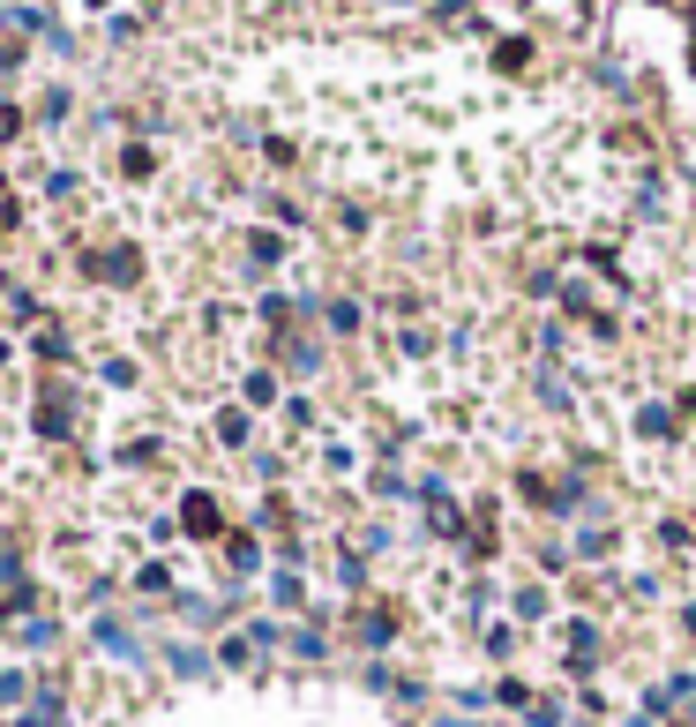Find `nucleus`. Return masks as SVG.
Here are the masks:
<instances>
[{
  "label": "nucleus",
  "instance_id": "13",
  "mask_svg": "<svg viewBox=\"0 0 696 727\" xmlns=\"http://www.w3.org/2000/svg\"><path fill=\"white\" fill-rule=\"evenodd\" d=\"M82 8H98V15H105V8H113V0H82Z\"/></svg>",
  "mask_w": 696,
  "mask_h": 727
},
{
  "label": "nucleus",
  "instance_id": "2",
  "mask_svg": "<svg viewBox=\"0 0 696 727\" xmlns=\"http://www.w3.org/2000/svg\"><path fill=\"white\" fill-rule=\"evenodd\" d=\"M90 645L113 652V660H135V630H127L121 615H98V623H90Z\"/></svg>",
  "mask_w": 696,
  "mask_h": 727
},
{
  "label": "nucleus",
  "instance_id": "10",
  "mask_svg": "<svg viewBox=\"0 0 696 727\" xmlns=\"http://www.w3.org/2000/svg\"><path fill=\"white\" fill-rule=\"evenodd\" d=\"M98 376H105V383H113V390H127V383H135V360H105Z\"/></svg>",
  "mask_w": 696,
  "mask_h": 727
},
{
  "label": "nucleus",
  "instance_id": "8",
  "mask_svg": "<svg viewBox=\"0 0 696 727\" xmlns=\"http://www.w3.org/2000/svg\"><path fill=\"white\" fill-rule=\"evenodd\" d=\"M38 188H45V195H53V203H68V195H76V172H68V166H53V172H45V180H38Z\"/></svg>",
  "mask_w": 696,
  "mask_h": 727
},
{
  "label": "nucleus",
  "instance_id": "3",
  "mask_svg": "<svg viewBox=\"0 0 696 727\" xmlns=\"http://www.w3.org/2000/svg\"><path fill=\"white\" fill-rule=\"evenodd\" d=\"M135 248H105V256H90V278H105V286H135Z\"/></svg>",
  "mask_w": 696,
  "mask_h": 727
},
{
  "label": "nucleus",
  "instance_id": "11",
  "mask_svg": "<svg viewBox=\"0 0 696 727\" xmlns=\"http://www.w3.org/2000/svg\"><path fill=\"white\" fill-rule=\"evenodd\" d=\"M23 697H31V683H23V675H0V705H23Z\"/></svg>",
  "mask_w": 696,
  "mask_h": 727
},
{
  "label": "nucleus",
  "instance_id": "1",
  "mask_svg": "<svg viewBox=\"0 0 696 727\" xmlns=\"http://www.w3.org/2000/svg\"><path fill=\"white\" fill-rule=\"evenodd\" d=\"M31 428H38L45 443H68V435H76V405H68V383H60V376H53V390H38Z\"/></svg>",
  "mask_w": 696,
  "mask_h": 727
},
{
  "label": "nucleus",
  "instance_id": "4",
  "mask_svg": "<svg viewBox=\"0 0 696 727\" xmlns=\"http://www.w3.org/2000/svg\"><path fill=\"white\" fill-rule=\"evenodd\" d=\"M38 121H45V128H60V121H68V90H60V83L38 98Z\"/></svg>",
  "mask_w": 696,
  "mask_h": 727
},
{
  "label": "nucleus",
  "instance_id": "15",
  "mask_svg": "<svg viewBox=\"0 0 696 727\" xmlns=\"http://www.w3.org/2000/svg\"><path fill=\"white\" fill-rule=\"evenodd\" d=\"M689 23H696V0H689Z\"/></svg>",
  "mask_w": 696,
  "mask_h": 727
},
{
  "label": "nucleus",
  "instance_id": "14",
  "mask_svg": "<svg viewBox=\"0 0 696 727\" xmlns=\"http://www.w3.org/2000/svg\"><path fill=\"white\" fill-rule=\"evenodd\" d=\"M8 353H15V345H8V338H0V368H8Z\"/></svg>",
  "mask_w": 696,
  "mask_h": 727
},
{
  "label": "nucleus",
  "instance_id": "9",
  "mask_svg": "<svg viewBox=\"0 0 696 727\" xmlns=\"http://www.w3.org/2000/svg\"><path fill=\"white\" fill-rule=\"evenodd\" d=\"M135 593H172V570H165V562H150V570L135 578Z\"/></svg>",
  "mask_w": 696,
  "mask_h": 727
},
{
  "label": "nucleus",
  "instance_id": "6",
  "mask_svg": "<svg viewBox=\"0 0 696 727\" xmlns=\"http://www.w3.org/2000/svg\"><path fill=\"white\" fill-rule=\"evenodd\" d=\"M217 443L240 450V443H247V413H217Z\"/></svg>",
  "mask_w": 696,
  "mask_h": 727
},
{
  "label": "nucleus",
  "instance_id": "5",
  "mask_svg": "<svg viewBox=\"0 0 696 727\" xmlns=\"http://www.w3.org/2000/svg\"><path fill=\"white\" fill-rule=\"evenodd\" d=\"M150 166H158V158H150L143 143H127V150H121V172H127V180H150Z\"/></svg>",
  "mask_w": 696,
  "mask_h": 727
},
{
  "label": "nucleus",
  "instance_id": "12",
  "mask_svg": "<svg viewBox=\"0 0 696 727\" xmlns=\"http://www.w3.org/2000/svg\"><path fill=\"white\" fill-rule=\"evenodd\" d=\"M15 128H23V113H15V105L0 98V143H15Z\"/></svg>",
  "mask_w": 696,
  "mask_h": 727
},
{
  "label": "nucleus",
  "instance_id": "7",
  "mask_svg": "<svg viewBox=\"0 0 696 727\" xmlns=\"http://www.w3.org/2000/svg\"><path fill=\"white\" fill-rule=\"evenodd\" d=\"M188 525H195V533L210 540V525H217V503H210V495H188Z\"/></svg>",
  "mask_w": 696,
  "mask_h": 727
}]
</instances>
